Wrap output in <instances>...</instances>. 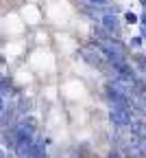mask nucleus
I'll return each mask as SVG.
<instances>
[{
  "label": "nucleus",
  "mask_w": 146,
  "mask_h": 158,
  "mask_svg": "<svg viewBox=\"0 0 146 158\" xmlns=\"http://www.w3.org/2000/svg\"><path fill=\"white\" fill-rule=\"evenodd\" d=\"M29 158H44V145L41 143H33L29 149Z\"/></svg>",
  "instance_id": "nucleus-3"
},
{
  "label": "nucleus",
  "mask_w": 146,
  "mask_h": 158,
  "mask_svg": "<svg viewBox=\"0 0 146 158\" xmlns=\"http://www.w3.org/2000/svg\"><path fill=\"white\" fill-rule=\"evenodd\" d=\"M111 121L118 125H131V110H124V108H111L109 112Z\"/></svg>",
  "instance_id": "nucleus-1"
},
{
  "label": "nucleus",
  "mask_w": 146,
  "mask_h": 158,
  "mask_svg": "<svg viewBox=\"0 0 146 158\" xmlns=\"http://www.w3.org/2000/svg\"><path fill=\"white\" fill-rule=\"evenodd\" d=\"M92 2H98L100 5V2H107V0H92Z\"/></svg>",
  "instance_id": "nucleus-8"
},
{
  "label": "nucleus",
  "mask_w": 146,
  "mask_h": 158,
  "mask_svg": "<svg viewBox=\"0 0 146 158\" xmlns=\"http://www.w3.org/2000/svg\"><path fill=\"white\" fill-rule=\"evenodd\" d=\"M5 110V103H2V97H0V112H2Z\"/></svg>",
  "instance_id": "nucleus-7"
},
{
  "label": "nucleus",
  "mask_w": 146,
  "mask_h": 158,
  "mask_svg": "<svg viewBox=\"0 0 146 158\" xmlns=\"http://www.w3.org/2000/svg\"><path fill=\"white\" fill-rule=\"evenodd\" d=\"M9 92V84H7V77H2L0 75V97L2 94H7Z\"/></svg>",
  "instance_id": "nucleus-4"
},
{
  "label": "nucleus",
  "mask_w": 146,
  "mask_h": 158,
  "mask_svg": "<svg viewBox=\"0 0 146 158\" xmlns=\"http://www.w3.org/2000/svg\"><path fill=\"white\" fill-rule=\"evenodd\" d=\"M124 18H127V22H129V24H135V22H137V15H135V13H131V11L124 15Z\"/></svg>",
  "instance_id": "nucleus-5"
},
{
  "label": "nucleus",
  "mask_w": 146,
  "mask_h": 158,
  "mask_svg": "<svg viewBox=\"0 0 146 158\" xmlns=\"http://www.w3.org/2000/svg\"><path fill=\"white\" fill-rule=\"evenodd\" d=\"M131 44H133V46H140V44H142V37H133Z\"/></svg>",
  "instance_id": "nucleus-6"
},
{
  "label": "nucleus",
  "mask_w": 146,
  "mask_h": 158,
  "mask_svg": "<svg viewBox=\"0 0 146 158\" xmlns=\"http://www.w3.org/2000/svg\"><path fill=\"white\" fill-rule=\"evenodd\" d=\"M102 24H105V29H107L109 35H118V33H120V22H118V18L111 15V13L102 18Z\"/></svg>",
  "instance_id": "nucleus-2"
}]
</instances>
